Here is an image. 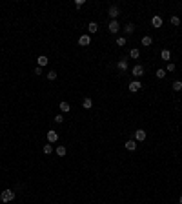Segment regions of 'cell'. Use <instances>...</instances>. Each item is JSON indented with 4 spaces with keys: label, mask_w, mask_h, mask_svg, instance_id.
<instances>
[{
    "label": "cell",
    "mask_w": 182,
    "mask_h": 204,
    "mask_svg": "<svg viewBox=\"0 0 182 204\" xmlns=\"http://www.w3.org/2000/svg\"><path fill=\"white\" fill-rule=\"evenodd\" d=\"M0 201H2V202H11V201H15V191H13V190H4L2 193H0Z\"/></svg>",
    "instance_id": "6da1fadb"
},
{
    "label": "cell",
    "mask_w": 182,
    "mask_h": 204,
    "mask_svg": "<svg viewBox=\"0 0 182 204\" xmlns=\"http://www.w3.org/2000/svg\"><path fill=\"white\" fill-rule=\"evenodd\" d=\"M131 73H133V77H135V78H140L142 75H144V68H142L140 64H137V66L131 69Z\"/></svg>",
    "instance_id": "7a4b0ae2"
},
{
    "label": "cell",
    "mask_w": 182,
    "mask_h": 204,
    "mask_svg": "<svg viewBox=\"0 0 182 204\" xmlns=\"http://www.w3.org/2000/svg\"><path fill=\"white\" fill-rule=\"evenodd\" d=\"M107 29H109V33H111V35H115V33H119L120 24L117 22V20H111V22H109V26H107Z\"/></svg>",
    "instance_id": "3957f363"
},
{
    "label": "cell",
    "mask_w": 182,
    "mask_h": 204,
    "mask_svg": "<svg viewBox=\"0 0 182 204\" xmlns=\"http://www.w3.org/2000/svg\"><path fill=\"white\" fill-rule=\"evenodd\" d=\"M140 88H142V84L139 80H133V82H129V86H127V89H129L131 93H137V91H140Z\"/></svg>",
    "instance_id": "277c9868"
},
{
    "label": "cell",
    "mask_w": 182,
    "mask_h": 204,
    "mask_svg": "<svg viewBox=\"0 0 182 204\" xmlns=\"http://www.w3.org/2000/svg\"><path fill=\"white\" fill-rule=\"evenodd\" d=\"M107 15H109V17L113 18V20H115V18L120 15V9H119V6H111V7H109V11H107Z\"/></svg>",
    "instance_id": "5b68a950"
},
{
    "label": "cell",
    "mask_w": 182,
    "mask_h": 204,
    "mask_svg": "<svg viewBox=\"0 0 182 204\" xmlns=\"http://www.w3.org/2000/svg\"><path fill=\"white\" fill-rule=\"evenodd\" d=\"M78 44H80V46H89V44H91V37H89V35H82V37L80 38H78Z\"/></svg>",
    "instance_id": "8992f818"
},
{
    "label": "cell",
    "mask_w": 182,
    "mask_h": 204,
    "mask_svg": "<svg viewBox=\"0 0 182 204\" xmlns=\"http://www.w3.org/2000/svg\"><path fill=\"white\" fill-rule=\"evenodd\" d=\"M135 140L137 142L146 140V131H144V129H137V131H135Z\"/></svg>",
    "instance_id": "52a82bcc"
},
{
    "label": "cell",
    "mask_w": 182,
    "mask_h": 204,
    "mask_svg": "<svg viewBox=\"0 0 182 204\" xmlns=\"http://www.w3.org/2000/svg\"><path fill=\"white\" fill-rule=\"evenodd\" d=\"M57 140H58V133L57 131H47V142L53 144V142H57Z\"/></svg>",
    "instance_id": "ba28073f"
},
{
    "label": "cell",
    "mask_w": 182,
    "mask_h": 204,
    "mask_svg": "<svg viewBox=\"0 0 182 204\" xmlns=\"http://www.w3.org/2000/svg\"><path fill=\"white\" fill-rule=\"evenodd\" d=\"M124 148L127 151H135L137 150V140H127L126 144H124Z\"/></svg>",
    "instance_id": "9c48e42d"
},
{
    "label": "cell",
    "mask_w": 182,
    "mask_h": 204,
    "mask_svg": "<svg viewBox=\"0 0 182 204\" xmlns=\"http://www.w3.org/2000/svg\"><path fill=\"white\" fill-rule=\"evenodd\" d=\"M37 62H38V66L44 68V66H47V62H49V58L46 57V55H40V57L37 58Z\"/></svg>",
    "instance_id": "30bf717a"
},
{
    "label": "cell",
    "mask_w": 182,
    "mask_h": 204,
    "mask_svg": "<svg viewBox=\"0 0 182 204\" xmlns=\"http://www.w3.org/2000/svg\"><path fill=\"white\" fill-rule=\"evenodd\" d=\"M151 26H153V27H160L162 26V18L159 17V15H155V17L151 18Z\"/></svg>",
    "instance_id": "8fae6325"
},
{
    "label": "cell",
    "mask_w": 182,
    "mask_h": 204,
    "mask_svg": "<svg viewBox=\"0 0 182 204\" xmlns=\"http://www.w3.org/2000/svg\"><path fill=\"white\" fill-rule=\"evenodd\" d=\"M87 31H89L91 35H95L98 31V24L97 22H89V26H87Z\"/></svg>",
    "instance_id": "7c38bea8"
},
{
    "label": "cell",
    "mask_w": 182,
    "mask_h": 204,
    "mask_svg": "<svg viewBox=\"0 0 182 204\" xmlns=\"http://www.w3.org/2000/svg\"><path fill=\"white\" fill-rule=\"evenodd\" d=\"M91 106H93V100L89 97H86L84 100H82V108H84V109H91Z\"/></svg>",
    "instance_id": "4fadbf2b"
},
{
    "label": "cell",
    "mask_w": 182,
    "mask_h": 204,
    "mask_svg": "<svg viewBox=\"0 0 182 204\" xmlns=\"http://www.w3.org/2000/svg\"><path fill=\"white\" fill-rule=\"evenodd\" d=\"M58 108H60V111H62V113H67V111L71 109L69 102H60V104H58Z\"/></svg>",
    "instance_id": "5bb4252c"
},
{
    "label": "cell",
    "mask_w": 182,
    "mask_h": 204,
    "mask_svg": "<svg viewBox=\"0 0 182 204\" xmlns=\"http://www.w3.org/2000/svg\"><path fill=\"white\" fill-rule=\"evenodd\" d=\"M160 58H162V60H169V58H171L169 49H162V51H160Z\"/></svg>",
    "instance_id": "9a60e30c"
},
{
    "label": "cell",
    "mask_w": 182,
    "mask_h": 204,
    "mask_svg": "<svg viewBox=\"0 0 182 204\" xmlns=\"http://www.w3.org/2000/svg\"><path fill=\"white\" fill-rule=\"evenodd\" d=\"M117 68H119L120 71H126V69H127V60H126V58H122V60H119V64H117Z\"/></svg>",
    "instance_id": "2e32d148"
},
{
    "label": "cell",
    "mask_w": 182,
    "mask_h": 204,
    "mask_svg": "<svg viewBox=\"0 0 182 204\" xmlns=\"http://www.w3.org/2000/svg\"><path fill=\"white\" fill-rule=\"evenodd\" d=\"M57 155L58 157H64V155H66V153H67V150H66V146H57Z\"/></svg>",
    "instance_id": "e0dca14e"
},
{
    "label": "cell",
    "mask_w": 182,
    "mask_h": 204,
    "mask_svg": "<svg viewBox=\"0 0 182 204\" xmlns=\"http://www.w3.org/2000/svg\"><path fill=\"white\" fill-rule=\"evenodd\" d=\"M151 44H153V40H151V37H144L142 38V46H146V47H149Z\"/></svg>",
    "instance_id": "ac0fdd59"
},
{
    "label": "cell",
    "mask_w": 182,
    "mask_h": 204,
    "mask_svg": "<svg viewBox=\"0 0 182 204\" xmlns=\"http://www.w3.org/2000/svg\"><path fill=\"white\" fill-rule=\"evenodd\" d=\"M129 57H131V58H139V57H140V51H139L137 47H133V49L129 51Z\"/></svg>",
    "instance_id": "d6986e66"
},
{
    "label": "cell",
    "mask_w": 182,
    "mask_h": 204,
    "mask_svg": "<svg viewBox=\"0 0 182 204\" xmlns=\"http://www.w3.org/2000/svg\"><path fill=\"white\" fill-rule=\"evenodd\" d=\"M124 31H126V35H131L135 31V27H133V24H126V27H124Z\"/></svg>",
    "instance_id": "ffe728a7"
},
{
    "label": "cell",
    "mask_w": 182,
    "mask_h": 204,
    "mask_svg": "<svg viewBox=\"0 0 182 204\" xmlns=\"http://www.w3.org/2000/svg\"><path fill=\"white\" fill-rule=\"evenodd\" d=\"M42 151L46 153V155H49V153H53V146H51V144H46V146L42 148Z\"/></svg>",
    "instance_id": "44dd1931"
},
{
    "label": "cell",
    "mask_w": 182,
    "mask_h": 204,
    "mask_svg": "<svg viewBox=\"0 0 182 204\" xmlns=\"http://www.w3.org/2000/svg\"><path fill=\"white\" fill-rule=\"evenodd\" d=\"M171 88H173L175 91H180V89H182V82H180V80H175V82H173V86H171Z\"/></svg>",
    "instance_id": "7402d4cb"
},
{
    "label": "cell",
    "mask_w": 182,
    "mask_h": 204,
    "mask_svg": "<svg viewBox=\"0 0 182 204\" xmlns=\"http://www.w3.org/2000/svg\"><path fill=\"white\" fill-rule=\"evenodd\" d=\"M155 75H157V78H164L166 77V69H157Z\"/></svg>",
    "instance_id": "603a6c76"
},
{
    "label": "cell",
    "mask_w": 182,
    "mask_h": 204,
    "mask_svg": "<svg viewBox=\"0 0 182 204\" xmlns=\"http://www.w3.org/2000/svg\"><path fill=\"white\" fill-rule=\"evenodd\" d=\"M117 44H119L120 47H122V46H126V37H119V38H117Z\"/></svg>",
    "instance_id": "cb8c5ba5"
},
{
    "label": "cell",
    "mask_w": 182,
    "mask_h": 204,
    "mask_svg": "<svg viewBox=\"0 0 182 204\" xmlns=\"http://www.w3.org/2000/svg\"><path fill=\"white\" fill-rule=\"evenodd\" d=\"M171 24H173V26H179V24H180V18L179 17H171V20H169Z\"/></svg>",
    "instance_id": "d4e9b609"
},
{
    "label": "cell",
    "mask_w": 182,
    "mask_h": 204,
    "mask_svg": "<svg viewBox=\"0 0 182 204\" xmlns=\"http://www.w3.org/2000/svg\"><path fill=\"white\" fill-rule=\"evenodd\" d=\"M47 78H49V80H55V78H57V71H49L47 73Z\"/></svg>",
    "instance_id": "484cf974"
},
{
    "label": "cell",
    "mask_w": 182,
    "mask_h": 204,
    "mask_svg": "<svg viewBox=\"0 0 182 204\" xmlns=\"http://www.w3.org/2000/svg\"><path fill=\"white\" fill-rule=\"evenodd\" d=\"M82 6H84V0H75V7L77 9H80Z\"/></svg>",
    "instance_id": "4316f807"
},
{
    "label": "cell",
    "mask_w": 182,
    "mask_h": 204,
    "mask_svg": "<svg viewBox=\"0 0 182 204\" xmlns=\"http://www.w3.org/2000/svg\"><path fill=\"white\" fill-rule=\"evenodd\" d=\"M55 122H57V124H62V122H64V117H62V113L55 117Z\"/></svg>",
    "instance_id": "83f0119b"
},
{
    "label": "cell",
    "mask_w": 182,
    "mask_h": 204,
    "mask_svg": "<svg viewBox=\"0 0 182 204\" xmlns=\"http://www.w3.org/2000/svg\"><path fill=\"white\" fill-rule=\"evenodd\" d=\"M166 71H175V64H173V62H169V64H168V68H166Z\"/></svg>",
    "instance_id": "f1b7e54d"
},
{
    "label": "cell",
    "mask_w": 182,
    "mask_h": 204,
    "mask_svg": "<svg viewBox=\"0 0 182 204\" xmlns=\"http://www.w3.org/2000/svg\"><path fill=\"white\" fill-rule=\"evenodd\" d=\"M33 73H35V75H42V68H40V66H37V68H35V71H33Z\"/></svg>",
    "instance_id": "f546056e"
},
{
    "label": "cell",
    "mask_w": 182,
    "mask_h": 204,
    "mask_svg": "<svg viewBox=\"0 0 182 204\" xmlns=\"http://www.w3.org/2000/svg\"><path fill=\"white\" fill-rule=\"evenodd\" d=\"M179 202H180V204H182V195H180V197H179Z\"/></svg>",
    "instance_id": "4dcf8cb0"
}]
</instances>
